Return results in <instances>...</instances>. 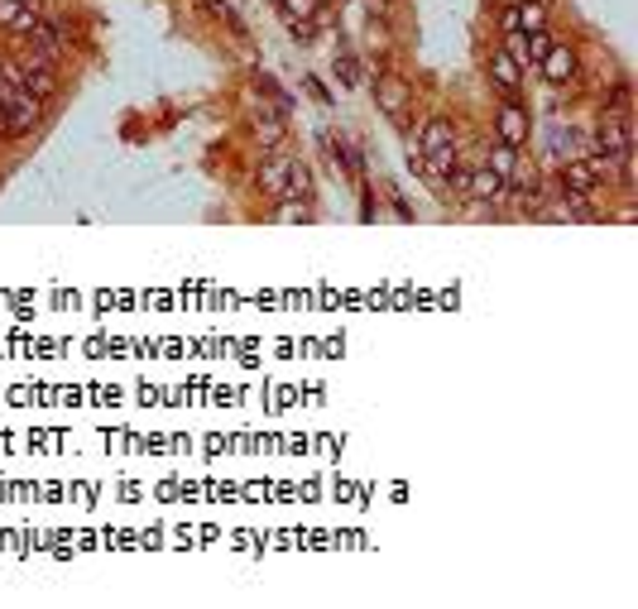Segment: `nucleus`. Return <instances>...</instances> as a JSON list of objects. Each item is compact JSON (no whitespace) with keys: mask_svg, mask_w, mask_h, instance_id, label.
I'll list each match as a JSON object with an SVG mask.
<instances>
[{"mask_svg":"<svg viewBox=\"0 0 638 609\" xmlns=\"http://www.w3.org/2000/svg\"><path fill=\"white\" fill-rule=\"evenodd\" d=\"M48 115V101H39L29 87H10L5 106H0V121H5V140H20V134L39 130Z\"/></svg>","mask_w":638,"mask_h":609,"instance_id":"f257e3e1","label":"nucleus"},{"mask_svg":"<svg viewBox=\"0 0 638 609\" xmlns=\"http://www.w3.org/2000/svg\"><path fill=\"white\" fill-rule=\"evenodd\" d=\"M537 67H543V82H547L552 92L571 87V82H576V73H581V63H576V48H571V44H557V39L547 44V54L537 58Z\"/></svg>","mask_w":638,"mask_h":609,"instance_id":"f03ea898","label":"nucleus"},{"mask_svg":"<svg viewBox=\"0 0 638 609\" xmlns=\"http://www.w3.org/2000/svg\"><path fill=\"white\" fill-rule=\"evenodd\" d=\"M375 101H379V111L389 115V121L403 125V121H408V111H413V82L384 73V77L375 82Z\"/></svg>","mask_w":638,"mask_h":609,"instance_id":"7ed1b4c3","label":"nucleus"},{"mask_svg":"<svg viewBox=\"0 0 638 609\" xmlns=\"http://www.w3.org/2000/svg\"><path fill=\"white\" fill-rule=\"evenodd\" d=\"M485 73H490V87H495L504 101H518V92H524V67L504 54V48H495V54L485 58Z\"/></svg>","mask_w":638,"mask_h":609,"instance_id":"20e7f679","label":"nucleus"},{"mask_svg":"<svg viewBox=\"0 0 638 609\" xmlns=\"http://www.w3.org/2000/svg\"><path fill=\"white\" fill-rule=\"evenodd\" d=\"M20 73H25V82H20V87H29V92L39 96V101H54V96H58V63H54V58L25 54Z\"/></svg>","mask_w":638,"mask_h":609,"instance_id":"39448f33","label":"nucleus"},{"mask_svg":"<svg viewBox=\"0 0 638 609\" xmlns=\"http://www.w3.org/2000/svg\"><path fill=\"white\" fill-rule=\"evenodd\" d=\"M528 130H533V121H528V111L518 106V101H504V106L495 111V134H499L504 144L524 149L528 144Z\"/></svg>","mask_w":638,"mask_h":609,"instance_id":"423d86ee","label":"nucleus"},{"mask_svg":"<svg viewBox=\"0 0 638 609\" xmlns=\"http://www.w3.org/2000/svg\"><path fill=\"white\" fill-rule=\"evenodd\" d=\"M466 197L470 201H490V207H495V201L509 197V182H504L499 173H490L485 163H476V168H470V178H466Z\"/></svg>","mask_w":638,"mask_h":609,"instance_id":"0eeeda50","label":"nucleus"},{"mask_svg":"<svg viewBox=\"0 0 638 609\" xmlns=\"http://www.w3.org/2000/svg\"><path fill=\"white\" fill-rule=\"evenodd\" d=\"M629 115H600V130H595V149L600 154H629Z\"/></svg>","mask_w":638,"mask_h":609,"instance_id":"6e6552de","label":"nucleus"},{"mask_svg":"<svg viewBox=\"0 0 638 609\" xmlns=\"http://www.w3.org/2000/svg\"><path fill=\"white\" fill-rule=\"evenodd\" d=\"M518 159H524V149H514V144H504V140H499V134H495V140H490V149H485V154H480V163H485V168H490V173H499L504 182H509V178H514V168H518Z\"/></svg>","mask_w":638,"mask_h":609,"instance_id":"1a4fd4ad","label":"nucleus"},{"mask_svg":"<svg viewBox=\"0 0 638 609\" xmlns=\"http://www.w3.org/2000/svg\"><path fill=\"white\" fill-rule=\"evenodd\" d=\"M447 144H456V121H451V115H427L417 154H432V149H447Z\"/></svg>","mask_w":638,"mask_h":609,"instance_id":"9d476101","label":"nucleus"},{"mask_svg":"<svg viewBox=\"0 0 638 609\" xmlns=\"http://www.w3.org/2000/svg\"><path fill=\"white\" fill-rule=\"evenodd\" d=\"M29 54H39V58H63V29L58 25H34V34H29Z\"/></svg>","mask_w":638,"mask_h":609,"instance_id":"9b49d317","label":"nucleus"},{"mask_svg":"<svg viewBox=\"0 0 638 609\" xmlns=\"http://www.w3.org/2000/svg\"><path fill=\"white\" fill-rule=\"evenodd\" d=\"M514 29H524V34H543V29H547V10H543V0H514Z\"/></svg>","mask_w":638,"mask_h":609,"instance_id":"f8f14e48","label":"nucleus"},{"mask_svg":"<svg viewBox=\"0 0 638 609\" xmlns=\"http://www.w3.org/2000/svg\"><path fill=\"white\" fill-rule=\"evenodd\" d=\"M283 140H289V121H283V115H260L255 121V144L260 149H279Z\"/></svg>","mask_w":638,"mask_h":609,"instance_id":"ddd939ff","label":"nucleus"},{"mask_svg":"<svg viewBox=\"0 0 638 609\" xmlns=\"http://www.w3.org/2000/svg\"><path fill=\"white\" fill-rule=\"evenodd\" d=\"M283 197H298V201H312V173L302 159H289V182H283Z\"/></svg>","mask_w":638,"mask_h":609,"instance_id":"4468645a","label":"nucleus"},{"mask_svg":"<svg viewBox=\"0 0 638 609\" xmlns=\"http://www.w3.org/2000/svg\"><path fill=\"white\" fill-rule=\"evenodd\" d=\"M562 182H566V192H595V168H591V159H576V163H566L562 168Z\"/></svg>","mask_w":638,"mask_h":609,"instance_id":"2eb2a0df","label":"nucleus"},{"mask_svg":"<svg viewBox=\"0 0 638 609\" xmlns=\"http://www.w3.org/2000/svg\"><path fill=\"white\" fill-rule=\"evenodd\" d=\"M283 182H289V159H269V163L260 168V188H264L269 197H283Z\"/></svg>","mask_w":638,"mask_h":609,"instance_id":"dca6fc26","label":"nucleus"},{"mask_svg":"<svg viewBox=\"0 0 638 609\" xmlns=\"http://www.w3.org/2000/svg\"><path fill=\"white\" fill-rule=\"evenodd\" d=\"M274 221H283V226H293V221H312V201H298V197L279 201V207H274Z\"/></svg>","mask_w":638,"mask_h":609,"instance_id":"f3484780","label":"nucleus"},{"mask_svg":"<svg viewBox=\"0 0 638 609\" xmlns=\"http://www.w3.org/2000/svg\"><path fill=\"white\" fill-rule=\"evenodd\" d=\"M274 5L283 10V20H317V5H322V0H274Z\"/></svg>","mask_w":638,"mask_h":609,"instance_id":"a211bd4d","label":"nucleus"},{"mask_svg":"<svg viewBox=\"0 0 638 609\" xmlns=\"http://www.w3.org/2000/svg\"><path fill=\"white\" fill-rule=\"evenodd\" d=\"M34 25H39V0H25L20 15H15L5 29H10V34H34Z\"/></svg>","mask_w":638,"mask_h":609,"instance_id":"6ab92c4d","label":"nucleus"},{"mask_svg":"<svg viewBox=\"0 0 638 609\" xmlns=\"http://www.w3.org/2000/svg\"><path fill=\"white\" fill-rule=\"evenodd\" d=\"M283 25H289V34H293L298 44H312L317 39V20H283Z\"/></svg>","mask_w":638,"mask_h":609,"instance_id":"aec40b11","label":"nucleus"},{"mask_svg":"<svg viewBox=\"0 0 638 609\" xmlns=\"http://www.w3.org/2000/svg\"><path fill=\"white\" fill-rule=\"evenodd\" d=\"M20 5H25V0H0V29H5L15 15H20Z\"/></svg>","mask_w":638,"mask_h":609,"instance_id":"412c9836","label":"nucleus"},{"mask_svg":"<svg viewBox=\"0 0 638 609\" xmlns=\"http://www.w3.org/2000/svg\"><path fill=\"white\" fill-rule=\"evenodd\" d=\"M369 44L384 48V44H389V29H384V25H369Z\"/></svg>","mask_w":638,"mask_h":609,"instance_id":"4be33fe9","label":"nucleus"}]
</instances>
